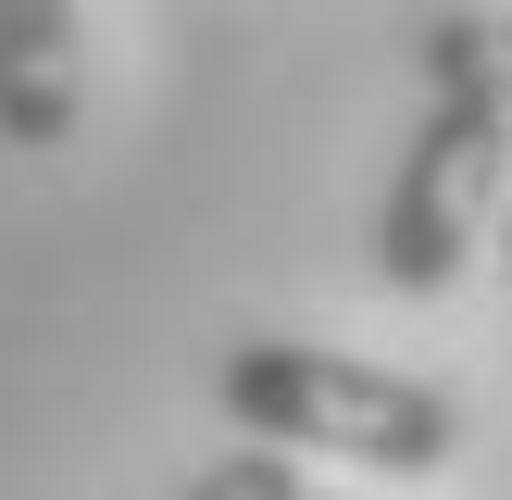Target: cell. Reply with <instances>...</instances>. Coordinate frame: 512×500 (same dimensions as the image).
I'll use <instances>...</instances> for the list:
<instances>
[{"instance_id": "1", "label": "cell", "mask_w": 512, "mask_h": 500, "mask_svg": "<svg viewBox=\"0 0 512 500\" xmlns=\"http://www.w3.org/2000/svg\"><path fill=\"white\" fill-rule=\"evenodd\" d=\"M500 188H512V100L425 25V125L400 150V175H388V213H375V275L400 300H438L475 263Z\"/></svg>"}, {"instance_id": "2", "label": "cell", "mask_w": 512, "mask_h": 500, "mask_svg": "<svg viewBox=\"0 0 512 500\" xmlns=\"http://www.w3.org/2000/svg\"><path fill=\"white\" fill-rule=\"evenodd\" d=\"M213 388H225V413H238L263 450H338V463H375V475H438L450 450H463L450 388L388 375V363H350V350L238 338Z\"/></svg>"}, {"instance_id": "3", "label": "cell", "mask_w": 512, "mask_h": 500, "mask_svg": "<svg viewBox=\"0 0 512 500\" xmlns=\"http://www.w3.org/2000/svg\"><path fill=\"white\" fill-rule=\"evenodd\" d=\"M0 138L13 150L75 138V0H0Z\"/></svg>"}, {"instance_id": "4", "label": "cell", "mask_w": 512, "mask_h": 500, "mask_svg": "<svg viewBox=\"0 0 512 500\" xmlns=\"http://www.w3.org/2000/svg\"><path fill=\"white\" fill-rule=\"evenodd\" d=\"M175 500H300V475H288V450H225V463L188 475Z\"/></svg>"}, {"instance_id": "5", "label": "cell", "mask_w": 512, "mask_h": 500, "mask_svg": "<svg viewBox=\"0 0 512 500\" xmlns=\"http://www.w3.org/2000/svg\"><path fill=\"white\" fill-rule=\"evenodd\" d=\"M438 38H450V50H463V63L512 100V13H438Z\"/></svg>"}, {"instance_id": "6", "label": "cell", "mask_w": 512, "mask_h": 500, "mask_svg": "<svg viewBox=\"0 0 512 500\" xmlns=\"http://www.w3.org/2000/svg\"><path fill=\"white\" fill-rule=\"evenodd\" d=\"M500 250H512V225H500Z\"/></svg>"}]
</instances>
